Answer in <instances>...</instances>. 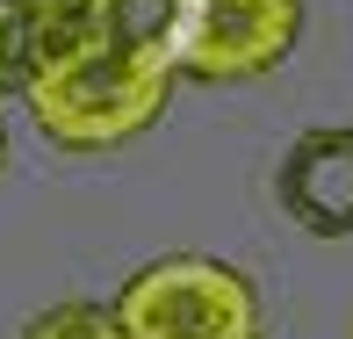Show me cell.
Wrapping results in <instances>:
<instances>
[{"label": "cell", "mask_w": 353, "mask_h": 339, "mask_svg": "<svg viewBox=\"0 0 353 339\" xmlns=\"http://www.w3.org/2000/svg\"><path fill=\"white\" fill-rule=\"evenodd\" d=\"M173 94V66L130 58L116 43H79L65 66H51L37 87L22 94L37 130L65 152H108V144H130L137 130H152L159 108Z\"/></svg>", "instance_id": "cell-1"}, {"label": "cell", "mask_w": 353, "mask_h": 339, "mask_svg": "<svg viewBox=\"0 0 353 339\" xmlns=\"http://www.w3.org/2000/svg\"><path fill=\"white\" fill-rule=\"evenodd\" d=\"M0 159H8V130H0Z\"/></svg>", "instance_id": "cell-8"}, {"label": "cell", "mask_w": 353, "mask_h": 339, "mask_svg": "<svg viewBox=\"0 0 353 339\" xmlns=\"http://www.w3.org/2000/svg\"><path fill=\"white\" fill-rule=\"evenodd\" d=\"M181 29H188V0H94V37L130 58H152V66L181 58Z\"/></svg>", "instance_id": "cell-6"}, {"label": "cell", "mask_w": 353, "mask_h": 339, "mask_svg": "<svg viewBox=\"0 0 353 339\" xmlns=\"http://www.w3.org/2000/svg\"><path fill=\"white\" fill-rule=\"evenodd\" d=\"M79 43H94V0H0V101H22Z\"/></svg>", "instance_id": "cell-5"}, {"label": "cell", "mask_w": 353, "mask_h": 339, "mask_svg": "<svg viewBox=\"0 0 353 339\" xmlns=\"http://www.w3.org/2000/svg\"><path fill=\"white\" fill-rule=\"evenodd\" d=\"M274 195L310 238H346L353 231V130L346 123L303 130L288 144V159L274 173Z\"/></svg>", "instance_id": "cell-4"}, {"label": "cell", "mask_w": 353, "mask_h": 339, "mask_svg": "<svg viewBox=\"0 0 353 339\" xmlns=\"http://www.w3.org/2000/svg\"><path fill=\"white\" fill-rule=\"evenodd\" d=\"M22 339H130V332L116 325V311H108V303H58V311L29 318Z\"/></svg>", "instance_id": "cell-7"}, {"label": "cell", "mask_w": 353, "mask_h": 339, "mask_svg": "<svg viewBox=\"0 0 353 339\" xmlns=\"http://www.w3.org/2000/svg\"><path fill=\"white\" fill-rule=\"evenodd\" d=\"M108 311L130 339H252L260 332V303H252L245 274L223 260H202V253H166V260L137 267Z\"/></svg>", "instance_id": "cell-2"}, {"label": "cell", "mask_w": 353, "mask_h": 339, "mask_svg": "<svg viewBox=\"0 0 353 339\" xmlns=\"http://www.w3.org/2000/svg\"><path fill=\"white\" fill-rule=\"evenodd\" d=\"M303 37V0H188L173 72L195 79H260Z\"/></svg>", "instance_id": "cell-3"}]
</instances>
